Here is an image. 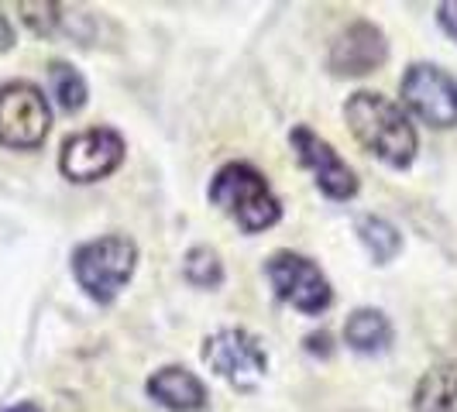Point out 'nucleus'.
<instances>
[{
  "instance_id": "obj_2",
  "label": "nucleus",
  "mask_w": 457,
  "mask_h": 412,
  "mask_svg": "<svg viewBox=\"0 0 457 412\" xmlns=\"http://www.w3.org/2000/svg\"><path fill=\"white\" fill-rule=\"evenodd\" d=\"M210 200L248 234L269 230L282 217V206H278L275 193L265 183V176L258 169H252L248 161L224 165L210 183Z\"/></svg>"
},
{
  "instance_id": "obj_4",
  "label": "nucleus",
  "mask_w": 457,
  "mask_h": 412,
  "mask_svg": "<svg viewBox=\"0 0 457 412\" xmlns=\"http://www.w3.org/2000/svg\"><path fill=\"white\" fill-rule=\"evenodd\" d=\"M52 128V111H48L46 93L35 83H7L0 87V144L18 148V152H35L42 148Z\"/></svg>"
},
{
  "instance_id": "obj_3",
  "label": "nucleus",
  "mask_w": 457,
  "mask_h": 412,
  "mask_svg": "<svg viewBox=\"0 0 457 412\" xmlns=\"http://www.w3.org/2000/svg\"><path fill=\"white\" fill-rule=\"evenodd\" d=\"M137 265V244L124 234H107L72 251V275L93 302H114L131 282Z\"/></svg>"
},
{
  "instance_id": "obj_12",
  "label": "nucleus",
  "mask_w": 457,
  "mask_h": 412,
  "mask_svg": "<svg viewBox=\"0 0 457 412\" xmlns=\"http://www.w3.org/2000/svg\"><path fill=\"white\" fill-rule=\"evenodd\" d=\"M416 412H457V365L430 367L412 391Z\"/></svg>"
},
{
  "instance_id": "obj_15",
  "label": "nucleus",
  "mask_w": 457,
  "mask_h": 412,
  "mask_svg": "<svg viewBox=\"0 0 457 412\" xmlns=\"http://www.w3.org/2000/svg\"><path fill=\"white\" fill-rule=\"evenodd\" d=\"M48 79H52V93H55V100H59L62 111L72 114V111H79L87 103V79L69 66V62H52L48 66Z\"/></svg>"
},
{
  "instance_id": "obj_6",
  "label": "nucleus",
  "mask_w": 457,
  "mask_h": 412,
  "mask_svg": "<svg viewBox=\"0 0 457 412\" xmlns=\"http://www.w3.org/2000/svg\"><path fill=\"white\" fill-rule=\"evenodd\" d=\"M204 361L220 378H228L234 389H254L262 385L265 371H269V354L258 343V337H252L248 330H220L213 334L204 347Z\"/></svg>"
},
{
  "instance_id": "obj_19",
  "label": "nucleus",
  "mask_w": 457,
  "mask_h": 412,
  "mask_svg": "<svg viewBox=\"0 0 457 412\" xmlns=\"http://www.w3.org/2000/svg\"><path fill=\"white\" fill-rule=\"evenodd\" d=\"M11 45H14V28H11V21L0 14V55H4Z\"/></svg>"
},
{
  "instance_id": "obj_11",
  "label": "nucleus",
  "mask_w": 457,
  "mask_h": 412,
  "mask_svg": "<svg viewBox=\"0 0 457 412\" xmlns=\"http://www.w3.org/2000/svg\"><path fill=\"white\" fill-rule=\"evenodd\" d=\"M148 395L172 412H200L206 406V385L179 365H169L148 378Z\"/></svg>"
},
{
  "instance_id": "obj_9",
  "label": "nucleus",
  "mask_w": 457,
  "mask_h": 412,
  "mask_svg": "<svg viewBox=\"0 0 457 412\" xmlns=\"http://www.w3.org/2000/svg\"><path fill=\"white\" fill-rule=\"evenodd\" d=\"M289 141H293V148H296L299 161L313 172L317 185H320L330 200H351V196L358 193V176L351 172V165H347L320 135H313L306 124H299V128H293Z\"/></svg>"
},
{
  "instance_id": "obj_8",
  "label": "nucleus",
  "mask_w": 457,
  "mask_h": 412,
  "mask_svg": "<svg viewBox=\"0 0 457 412\" xmlns=\"http://www.w3.org/2000/svg\"><path fill=\"white\" fill-rule=\"evenodd\" d=\"M403 100L420 120L430 128H457V79H451L444 69L416 62L403 76Z\"/></svg>"
},
{
  "instance_id": "obj_18",
  "label": "nucleus",
  "mask_w": 457,
  "mask_h": 412,
  "mask_svg": "<svg viewBox=\"0 0 457 412\" xmlns=\"http://www.w3.org/2000/svg\"><path fill=\"white\" fill-rule=\"evenodd\" d=\"M436 18H440V28H444L451 38H457V0L440 4V7H436Z\"/></svg>"
},
{
  "instance_id": "obj_16",
  "label": "nucleus",
  "mask_w": 457,
  "mask_h": 412,
  "mask_svg": "<svg viewBox=\"0 0 457 412\" xmlns=\"http://www.w3.org/2000/svg\"><path fill=\"white\" fill-rule=\"evenodd\" d=\"M183 272L196 289H217L224 282V265H220L217 251H210V248H193L186 254Z\"/></svg>"
},
{
  "instance_id": "obj_1",
  "label": "nucleus",
  "mask_w": 457,
  "mask_h": 412,
  "mask_svg": "<svg viewBox=\"0 0 457 412\" xmlns=\"http://www.w3.org/2000/svg\"><path fill=\"white\" fill-rule=\"evenodd\" d=\"M344 117H347L351 135L358 137V144L386 165L406 169L416 159V131H412L410 117L403 114V107L392 103L389 96L371 90L354 93L344 107Z\"/></svg>"
},
{
  "instance_id": "obj_10",
  "label": "nucleus",
  "mask_w": 457,
  "mask_h": 412,
  "mask_svg": "<svg viewBox=\"0 0 457 412\" xmlns=\"http://www.w3.org/2000/svg\"><path fill=\"white\" fill-rule=\"evenodd\" d=\"M389 55L386 35L368 21H354L347 31L337 35V42L330 48V69L341 76H365L371 69H378Z\"/></svg>"
},
{
  "instance_id": "obj_5",
  "label": "nucleus",
  "mask_w": 457,
  "mask_h": 412,
  "mask_svg": "<svg viewBox=\"0 0 457 412\" xmlns=\"http://www.w3.org/2000/svg\"><path fill=\"white\" fill-rule=\"evenodd\" d=\"M265 272H269V282H272V289L278 293V299H286L289 306H296L299 313L317 317V313H323L334 302L327 275L310 258H303V254H293V251L272 254L269 265H265Z\"/></svg>"
},
{
  "instance_id": "obj_13",
  "label": "nucleus",
  "mask_w": 457,
  "mask_h": 412,
  "mask_svg": "<svg viewBox=\"0 0 457 412\" xmlns=\"http://www.w3.org/2000/svg\"><path fill=\"white\" fill-rule=\"evenodd\" d=\"M344 341L358 354H378L392 343V323L378 309H354L344 323Z\"/></svg>"
},
{
  "instance_id": "obj_7",
  "label": "nucleus",
  "mask_w": 457,
  "mask_h": 412,
  "mask_svg": "<svg viewBox=\"0 0 457 412\" xmlns=\"http://www.w3.org/2000/svg\"><path fill=\"white\" fill-rule=\"evenodd\" d=\"M124 161V137L114 128H90L83 135L66 137L59 169L69 183H96L107 179Z\"/></svg>"
},
{
  "instance_id": "obj_20",
  "label": "nucleus",
  "mask_w": 457,
  "mask_h": 412,
  "mask_svg": "<svg viewBox=\"0 0 457 412\" xmlns=\"http://www.w3.org/2000/svg\"><path fill=\"white\" fill-rule=\"evenodd\" d=\"M7 412H42V409H38L35 402H18V406H11Z\"/></svg>"
},
{
  "instance_id": "obj_17",
  "label": "nucleus",
  "mask_w": 457,
  "mask_h": 412,
  "mask_svg": "<svg viewBox=\"0 0 457 412\" xmlns=\"http://www.w3.org/2000/svg\"><path fill=\"white\" fill-rule=\"evenodd\" d=\"M59 11H62L59 4H28V0L21 4V18L35 35H52L59 18H62Z\"/></svg>"
},
{
  "instance_id": "obj_14",
  "label": "nucleus",
  "mask_w": 457,
  "mask_h": 412,
  "mask_svg": "<svg viewBox=\"0 0 457 412\" xmlns=\"http://www.w3.org/2000/svg\"><path fill=\"white\" fill-rule=\"evenodd\" d=\"M358 237H361V244L371 251V258H375L378 265L392 261V258L399 254V248H403L399 230L392 227L386 217H361V220H358Z\"/></svg>"
}]
</instances>
